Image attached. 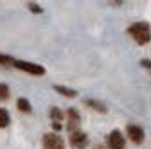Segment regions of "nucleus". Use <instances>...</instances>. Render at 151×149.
<instances>
[{
  "mask_svg": "<svg viewBox=\"0 0 151 149\" xmlns=\"http://www.w3.org/2000/svg\"><path fill=\"white\" fill-rule=\"evenodd\" d=\"M54 90L58 92V94L65 95V97H76V95H78V92H76V90L67 88V86H61V85H54Z\"/></svg>",
  "mask_w": 151,
  "mask_h": 149,
  "instance_id": "obj_8",
  "label": "nucleus"
},
{
  "mask_svg": "<svg viewBox=\"0 0 151 149\" xmlns=\"http://www.w3.org/2000/svg\"><path fill=\"white\" fill-rule=\"evenodd\" d=\"M52 128L58 131V129H61V124H60V122H52Z\"/></svg>",
  "mask_w": 151,
  "mask_h": 149,
  "instance_id": "obj_17",
  "label": "nucleus"
},
{
  "mask_svg": "<svg viewBox=\"0 0 151 149\" xmlns=\"http://www.w3.org/2000/svg\"><path fill=\"white\" fill-rule=\"evenodd\" d=\"M79 113L76 111L74 108H70L68 111H67V129L72 133V131H76L78 129V126H79Z\"/></svg>",
  "mask_w": 151,
  "mask_h": 149,
  "instance_id": "obj_7",
  "label": "nucleus"
},
{
  "mask_svg": "<svg viewBox=\"0 0 151 149\" xmlns=\"http://www.w3.org/2000/svg\"><path fill=\"white\" fill-rule=\"evenodd\" d=\"M140 65H142L147 72H151V59H142V61H140Z\"/></svg>",
  "mask_w": 151,
  "mask_h": 149,
  "instance_id": "obj_15",
  "label": "nucleus"
},
{
  "mask_svg": "<svg viewBox=\"0 0 151 149\" xmlns=\"http://www.w3.org/2000/svg\"><path fill=\"white\" fill-rule=\"evenodd\" d=\"M128 32H129V36L139 45H146L151 40V27L146 22H135V24H131L129 29H128Z\"/></svg>",
  "mask_w": 151,
  "mask_h": 149,
  "instance_id": "obj_1",
  "label": "nucleus"
},
{
  "mask_svg": "<svg viewBox=\"0 0 151 149\" xmlns=\"http://www.w3.org/2000/svg\"><path fill=\"white\" fill-rule=\"evenodd\" d=\"M86 104L92 108V110H97L99 113H106V106L103 104V102H99V101H93V99H88L86 101Z\"/></svg>",
  "mask_w": 151,
  "mask_h": 149,
  "instance_id": "obj_9",
  "label": "nucleus"
},
{
  "mask_svg": "<svg viewBox=\"0 0 151 149\" xmlns=\"http://www.w3.org/2000/svg\"><path fill=\"white\" fill-rule=\"evenodd\" d=\"M68 140H70V144H72L76 149H85L86 144H88V137H86V133L81 131V129H76V131H72L70 137H68Z\"/></svg>",
  "mask_w": 151,
  "mask_h": 149,
  "instance_id": "obj_5",
  "label": "nucleus"
},
{
  "mask_svg": "<svg viewBox=\"0 0 151 149\" xmlns=\"http://www.w3.org/2000/svg\"><path fill=\"white\" fill-rule=\"evenodd\" d=\"M49 115H50L52 122H60V120H63V111H61L60 108H50Z\"/></svg>",
  "mask_w": 151,
  "mask_h": 149,
  "instance_id": "obj_10",
  "label": "nucleus"
},
{
  "mask_svg": "<svg viewBox=\"0 0 151 149\" xmlns=\"http://www.w3.org/2000/svg\"><path fill=\"white\" fill-rule=\"evenodd\" d=\"M14 59L11 56H6V54H0V65H13Z\"/></svg>",
  "mask_w": 151,
  "mask_h": 149,
  "instance_id": "obj_14",
  "label": "nucleus"
},
{
  "mask_svg": "<svg viewBox=\"0 0 151 149\" xmlns=\"http://www.w3.org/2000/svg\"><path fill=\"white\" fill-rule=\"evenodd\" d=\"M18 110H20V111H24V113H29V111H31V104H29V101L27 99H24V97H20V99H18Z\"/></svg>",
  "mask_w": 151,
  "mask_h": 149,
  "instance_id": "obj_11",
  "label": "nucleus"
},
{
  "mask_svg": "<svg viewBox=\"0 0 151 149\" xmlns=\"http://www.w3.org/2000/svg\"><path fill=\"white\" fill-rule=\"evenodd\" d=\"M6 99H9V86L0 83V101H6Z\"/></svg>",
  "mask_w": 151,
  "mask_h": 149,
  "instance_id": "obj_13",
  "label": "nucleus"
},
{
  "mask_svg": "<svg viewBox=\"0 0 151 149\" xmlns=\"http://www.w3.org/2000/svg\"><path fill=\"white\" fill-rule=\"evenodd\" d=\"M126 133H128V137L131 138V142H133V144H142V140H144V129L140 126L129 124L126 128Z\"/></svg>",
  "mask_w": 151,
  "mask_h": 149,
  "instance_id": "obj_6",
  "label": "nucleus"
},
{
  "mask_svg": "<svg viewBox=\"0 0 151 149\" xmlns=\"http://www.w3.org/2000/svg\"><path fill=\"white\" fill-rule=\"evenodd\" d=\"M43 149H65V140L58 133H47L43 137Z\"/></svg>",
  "mask_w": 151,
  "mask_h": 149,
  "instance_id": "obj_3",
  "label": "nucleus"
},
{
  "mask_svg": "<svg viewBox=\"0 0 151 149\" xmlns=\"http://www.w3.org/2000/svg\"><path fill=\"white\" fill-rule=\"evenodd\" d=\"M29 9H31L32 13H42V7L36 6V4H29Z\"/></svg>",
  "mask_w": 151,
  "mask_h": 149,
  "instance_id": "obj_16",
  "label": "nucleus"
},
{
  "mask_svg": "<svg viewBox=\"0 0 151 149\" xmlns=\"http://www.w3.org/2000/svg\"><path fill=\"white\" fill-rule=\"evenodd\" d=\"M106 147L108 149H124V137L119 129H113L106 138Z\"/></svg>",
  "mask_w": 151,
  "mask_h": 149,
  "instance_id": "obj_4",
  "label": "nucleus"
},
{
  "mask_svg": "<svg viewBox=\"0 0 151 149\" xmlns=\"http://www.w3.org/2000/svg\"><path fill=\"white\" fill-rule=\"evenodd\" d=\"M6 126H9V113L7 110L0 108V128H6Z\"/></svg>",
  "mask_w": 151,
  "mask_h": 149,
  "instance_id": "obj_12",
  "label": "nucleus"
},
{
  "mask_svg": "<svg viewBox=\"0 0 151 149\" xmlns=\"http://www.w3.org/2000/svg\"><path fill=\"white\" fill-rule=\"evenodd\" d=\"M18 70H24L27 74H31V76H43L45 74V68L42 65H36V63H31V61H20V59H14L13 63Z\"/></svg>",
  "mask_w": 151,
  "mask_h": 149,
  "instance_id": "obj_2",
  "label": "nucleus"
}]
</instances>
